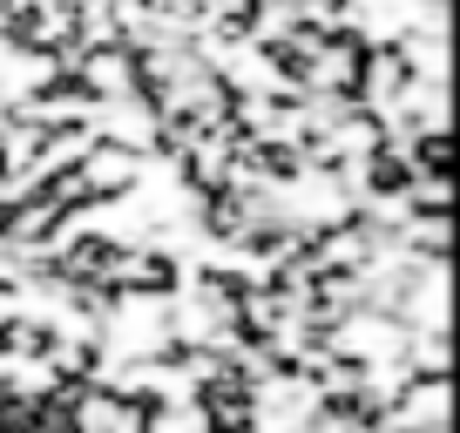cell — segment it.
<instances>
[{
  "mask_svg": "<svg viewBox=\"0 0 460 433\" xmlns=\"http://www.w3.org/2000/svg\"><path fill=\"white\" fill-rule=\"evenodd\" d=\"M359 176H366V190H373V197H413V170H406L400 149H373Z\"/></svg>",
  "mask_w": 460,
  "mask_h": 433,
  "instance_id": "1",
  "label": "cell"
}]
</instances>
